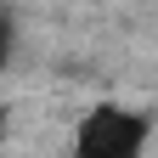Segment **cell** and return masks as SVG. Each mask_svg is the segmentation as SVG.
Listing matches in <instances>:
<instances>
[{"mask_svg":"<svg viewBox=\"0 0 158 158\" xmlns=\"http://www.w3.org/2000/svg\"><path fill=\"white\" fill-rule=\"evenodd\" d=\"M68 147L79 158H141L152 147V118L135 107H118V102H96L73 118Z\"/></svg>","mask_w":158,"mask_h":158,"instance_id":"obj_1","label":"cell"},{"mask_svg":"<svg viewBox=\"0 0 158 158\" xmlns=\"http://www.w3.org/2000/svg\"><path fill=\"white\" fill-rule=\"evenodd\" d=\"M6 124H11V113H6V107H0V147H6Z\"/></svg>","mask_w":158,"mask_h":158,"instance_id":"obj_2","label":"cell"}]
</instances>
